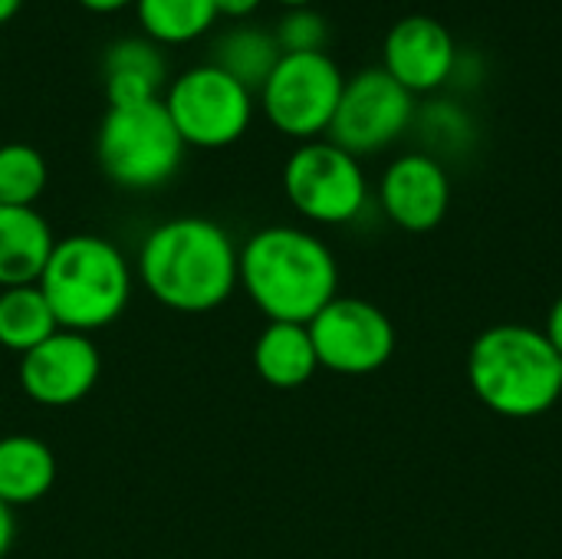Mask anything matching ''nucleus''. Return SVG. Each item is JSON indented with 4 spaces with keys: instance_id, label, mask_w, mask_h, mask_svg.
Segmentation results:
<instances>
[{
    "instance_id": "26",
    "label": "nucleus",
    "mask_w": 562,
    "mask_h": 559,
    "mask_svg": "<svg viewBox=\"0 0 562 559\" xmlns=\"http://www.w3.org/2000/svg\"><path fill=\"white\" fill-rule=\"evenodd\" d=\"M79 3L89 7V10H119V7H128L135 0H79Z\"/></svg>"
},
{
    "instance_id": "22",
    "label": "nucleus",
    "mask_w": 562,
    "mask_h": 559,
    "mask_svg": "<svg viewBox=\"0 0 562 559\" xmlns=\"http://www.w3.org/2000/svg\"><path fill=\"white\" fill-rule=\"evenodd\" d=\"M273 33L283 53H316V49H326L329 23L313 7H286Z\"/></svg>"
},
{
    "instance_id": "24",
    "label": "nucleus",
    "mask_w": 562,
    "mask_h": 559,
    "mask_svg": "<svg viewBox=\"0 0 562 559\" xmlns=\"http://www.w3.org/2000/svg\"><path fill=\"white\" fill-rule=\"evenodd\" d=\"M543 336L550 339V346L560 353V359H562V297L553 303V310H550V316H547V329H543Z\"/></svg>"
},
{
    "instance_id": "17",
    "label": "nucleus",
    "mask_w": 562,
    "mask_h": 559,
    "mask_svg": "<svg viewBox=\"0 0 562 559\" xmlns=\"http://www.w3.org/2000/svg\"><path fill=\"white\" fill-rule=\"evenodd\" d=\"M56 484V458L33 435L0 438V501L10 507L36 504Z\"/></svg>"
},
{
    "instance_id": "7",
    "label": "nucleus",
    "mask_w": 562,
    "mask_h": 559,
    "mask_svg": "<svg viewBox=\"0 0 562 559\" xmlns=\"http://www.w3.org/2000/svg\"><path fill=\"white\" fill-rule=\"evenodd\" d=\"M346 76L326 53H280L277 66L260 86V102L273 128L290 138L313 142L329 132Z\"/></svg>"
},
{
    "instance_id": "1",
    "label": "nucleus",
    "mask_w": 562,
    "mask_h": 559,
    "mask_svg": "<svg viewBox=\"0 0 562 559\" xmlns=\"http://www.w3.org/2000/svg\"><path fill=\"white\" fill-rule=\"evenodd\" d=\"M240 250L211 217L184 214L148 231L138 250L142 287L168 310L211 313L240 287Z\"/></svg>"
},
{
    "instance_id": "9",
    "label": "nucleus",
    "mask_w": 562,
    "mask_h": 559,
    "mask_svg": "<svg viewBox=\"0 0 562 559\" xmlns=\"http://www.w3.org/2000/svg\"><path fill=\"white\" fill-rule=\"evenodd\" d=\"M415 122V96L395 82L382 66L359 69L346 79L336 115L329 122V142L349 155H375L389 148Z\"/></svg>"
},
{
    "instance_id": "19",
    "label": "nucleus",
    "mask_w": 562,
    "mask_h": 559,
    "mask_svg": "<svg viewBox=\"0 0 562 559\" xmlns=\"http://www.w3.org/2000/svg\"><path fill=\"white\" fill-rule=\"evenodd\" d=\"M59 329L43 290L36 283L0 290V346L10 353H30Z\"/></svg>"
},
{
    "instance_id": "14",
    "label": "nucleus",
    "mask_w": 562,
    "mask_h": 559,
    "mask_svg": "<svg viewBox=\"0 0 562 559\" xmlns=\"http://www.w3.org/2000/svg\"><path fill=\"white\" fill-rule=\"evenodd\" d=\"M168 76V63L161 43L145 33H128L109 43L102 56V82L109 105H138L161 99V86Z\"/></svg>"
},
{
    "instance_id": "23",
    "label": "nucleus",
    "mask_w": 562,
    "mask_h": 559,
    "mask_svg": "<svg viewBox=\"0 0 562 559\" xmlns=\"http://www.w3.org/2000/svg\"><path fill=\"white\" fill-rule=\"evenodd\" d=\"M13 534H16V521H13V507L0 501V559L10 554L13 547Z\"/></svg>"
},
{
    "instance_id": "8",
    "label": "nucleus",
    "mask_w": 562,
    "mask_h": 559,
    "mask_svg": "<svg viewBox=\"0 0 562 559\" xmlns=\"http://www.w3.org/2000/svg\"><path fill=\"white\" fill-rule=\"evenodd\" d=\"M290 204L316 224H349L369 201V181L356 155L329 138L300 142L283 165Z\"/></svg>"
},
{
    "instance_id": "4",
    "label": "nucleus",
    "mask_w": 562,
    "mask_h": 559,
    "mask_svg": "<svg viewBox=\"0 0 562 559\" xmlns=\"http://www.w3.org/2000/svg\"><path fill=\"white\" fill-rule=\"evenodd\" d=\"M36 287L59 329L89 336L125 313L132 300V267L109 237L69 234L56 241Z\"/></svg>"
},
{
    "instance_id": "28",
    "label": "nucleus",
    "mask_w": 562,
    "mask_h": 559,
    "mask_svg": "<svg viewBox=\"0 0 562 559\" xmlns=\"http://www.w3.org/2000/svg\"><path fill=\"white\" fill-rule=\"evenodd\" d=\"M283 7H310L313 0H280Z\"/></svg>"
},
{
    "instance_id": "5",
    "label": "nucleus",
    "mask_w": 562,
    "mask_h": 559,
    "mask_svg": "<svg viewBox=\"0 0 562 559\" xmlns=\"http://www.w3.org/2000/svg\"><path fill=\"white\" fill-rule=\"evenodd\" d=\"M184 148L188 145L178 135L161 99L138 105H109L95 135L102 171L128 191H151L165 185L181 168Z\"/></svg>"
},
{
    "instance_id": "21",
    "label": "nucleus",
    "mask_w": 562,
    "mask_h": 559,
    "mask_svg": "<svg viewBox=\"0 0 562 559\" xmlns=\"http://www.w3.org/2000/svg\"><path fill=\"white\" fill-rule=\"evenodd\" d=\"M49 181L46 158L40 148L26 142L0 145V204L7 208H33Z\"/></svg>"
},
{
    "instance_id": "13",
    "label": "nucleus",
    "mask_w": 562,
    "mask_h": 559,
    "mask_svg": "<svg viewBox=\"0 0 562 559\" xmlns=\"http://www.w3.org/2000/svg\"><path fill=\"white\" fill-rule=\"evenodd\" d=\"M379 198L392 224L412 234H425L435 231L448 214L451 178L435 155L408 152L385 168Z\"/></svg>"
},
{
    "instance_id": "12",
    "label": "nucleus",
    "mask_w": 562,
    "mask_h": 559,
    "mask_svg": "<svg viewBox=\"0 0 562 559\" xmlns=\"http://www.w3.org/2000/svg\"><path fill=\"white\" fill-rule=\"evenodd\" d=\"M458 66V43L451 30L428 16H402L382 43V69L402 82L412 96L441 89Z\"/></svg>"
},
{
    "instance_id": "11",
    "label": "nucleus",
    "mask_w": 562,
    "mask_h": 559,
    "mask_svg": "<svg viewBox=\"0 0 562 559\" xmlns=\"http://www.w3.org/2000/svg\"><path fill=\"white\" fill-rule=\"evenodd\" d=\"M99 369L102 356L86 333L56 329L36 349L20 356V389L36 405L69 409L95 389Z\"/></svg>"
},
{
    "instance_id": "10",
    "label": "nucleus",
    "mask_w": 562,
    "mask_h": 559,
    "mask_svg": "<svg viewBox=\"0 0 562 559\" xmlns=\"http://www.w3.org/2000/svg\"><path fill=\"white\" fill-rule=\"evenodd\" d=\"M306 329L319 366L339 376L379 372L395 353L392 320L359 297H336L306 323Z\"/></svg>"
},
{
    "instance_id": "27",
    "label": "nucleus",
    "mask_w": 562,
    "mask_h": 559,
    "mask_svg": "<svg viewBox=\"0 0 562 559\" xmlns=\"http://www.w3.org/2000/svg\"><path fill=\"white\" fill-rule=\"evenodd\" d=\"M20 7H23V0H0V23H7Z\"/></svg>"
},
{
    "instance_id": "18",
    "label": "nucleus",
    "mask_w": 562,
    "mask_h": 559,
    "mask_svg": "<svg viewBox=\"0 0 562 559\" xmlns=\"http://www.w3.org/2000/svg\"><path fill=\"white\" fill-rule=\"evenodd\" d=\"M280 53L283 49L277 43L273 30H263L254 23H237L214 40L211 63L227 69L231 76H237L247 89H260L263 79L270 76V69L277 66Z\"/></svg>"
},
{
    "instance_id": "2",
    "label": "nucleus",
    "mask_w": 562,
    "mask_h": 559,
    "mask_svg": "<svg viewBox=\"0 0 562 559\" xmlns=\"http://www.w3.org/2000/svg\"><path fill=\"white\" fill-rule=\"evenodd\" d=\"M240 287L270 323H310L339 297L333 250L310 231L273 224L250 234L237 260Z\"/></svg>"
},
{
    "instance_id": "6",
    "label": "nucleus",
    "mask_w": 562,
    "mask_h": 559,
    "mask_svg": "<svg viewBox=\"0 0 562 559\" xmlns=\"http://www.w3.org/2000/svg\"><path fill=\"white\" fill-rule=\"evenodd\" d=\"M161 102L184 145L198 148H224L237 142L254 119V89L211 59L178 72Z\"/></svg>"
},
{
    "instance_id": "3",
    "label": "nucleus",
    "mask_w": 562,
    "mask_h": 559,
    "mask_svg": "<svg viewBox=\"0 0 562 559\" xmlns=\"http://www.w3.org/2000/svg\"><path fill=\"white\" fill-rule=\"evenodd\" d=\"M474 395L504 418H537L562 395V359L550 339L520 323L481 333L468 356Z\"/></svg>"
},
{
    "instance_id": "16",
    "label": "nucleus",
    "mask_w": 562,
    "mask_h": 559,
    "mask_svg": "<svg viewBox=\"0 0 562 559\" xmlns=\"http://www.w3.org/2000/svg\"><path fill=\"white\" fill-rule=\"evenodd\" d=\"M254 369L273 389H300L316 369V349L303 323H267L254 343Z\"/></svg>"
},
{
    "instance_id": "20",
    "label": "nucleus",
    "mask_w": 562,
    "mask_h": 559,
    "mask_svg": "<svg viewBox=\"0 0 562 559\" xmlns=\"http://www.w3.org/2000/svg\"><path fill=\"white\" fill-rule=\"evenodd\" d=\"M138 23L155 43H188L204 36L214 20V0H135Z\"/></svg>"
},
{
    "instance_id": "25",
    "label": "nucleus",
    "mask_w": 562,
    "mask_h": 559,
    "mask_svg": "<svg viewBox=\"0 0 562 559\" xmlns=\"http://www.w3.org/2000/svg\"><path fill=\"white\" fill-rule=\"evenodd\" d=\"M260 3H263V0H214L217 16H221V13H224V16H247V13H254Z\"/></svg>"
},
{
    "instance_id": "15",
    "label": "nucleus",
    "mask_w": 562,
    "mask_h": 559,
    "mask_svg": "<svg viewBox=\"0 0 562 559\" xmlns=\"http://www.w3.org/2000/svg\"><path fill=\"white\" fill-rule=\"evenodd\" d=\"M53 247V227L36 208L0 204V290L36 283Z\"/></svg>"
}]
</instances>
